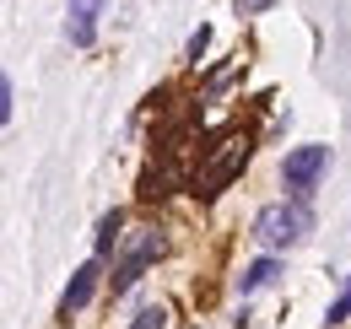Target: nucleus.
Segmentation results:
<instances>
[{"mask_svg":"<svg viewBox=\"0 0 351 329\" xmlns=\"http://www.w3.org/2000/svg\"><path fill=\"white\" fill-rule=\"evenodd\" d=\"M308 232H313L308 200H276V206H265L254 216V243H265V248H292V243H303Z\"/></svg>","mask_w":351,"mask_h":329,"instance_id":"nucleus-1","label":"nucleus"},{"mask_svg":"<svg viewBox=\"0 0 351 329\" xmlns=\"http://www.w3.org/2000/svg\"><path fill=\"white\" fill-rule=\"evenodd\" d=\"M249 151H254V141H249V135H227V141L217 146V157L200 167V178H195V195H200V200H217L221 189H227L238 173H243Z\"/></svg>","mask_w":351,"mask_h":329,"instance_id":"nucleus-2","label":"nucleus"},{"mask_svg":"<svg viewBox=\"0 0 351 329\" xmlns=\"http://www.w3.org/2000/svg\"><path fill=\"white\" fill-rule=\"evenodd\" d=\"M162 248H168V238L157 232V227H146V232H135L130 243H125V254L114 259V276H108V287H114V297H125V291L146 276V265L152 259H162Z\"/></svg>","mask_w":351,"mask_h":329,"instance_id":"nucleus-3","label":"nucleus"},{"mask_svg":"<svg viewBox=\"0 0 351 329\" xmlns=\"http://www.w3.org/2000/svg\"><path fill=\"white\" fill-rule=\"evenodd\" d=\"M324 167H330V146H298V151H287V162H281L287 195H292V200H308V195L319 189Z\"/></svg>","mask_w":351,"mask_h":329,"instance_id":"nucleus-4","label":"nucleus"},{"mask_svg":"<svg viewBox=\"0 0 351 329\" xmlns=\"http://www.w3.org/2000/svg\"><path fill=\"white\" fill-rule=\"evenodd\" d=\"M97 281H103V259H87V265L71 270V287H65V297H60V324H71L92 297H97Z\"/></svg>","mask_w":351,"mask_h":329,"instance_id":"nucleus-5","label":"nucleus"},{"mask_svg":"<svg viewBox=\"0 0 351 329\" xmlns=\"http://www.w3.org/2000/svg\"><path fill=\"white\" fill-rule=\"evenodd\" d=\"M276 281H281V259L265 254V259H254V265H243V276H238V297H254V291L276 287Z\"/></svg>","mask_w":351,"mask_h":329,"instance_id":"nucleus-6","label":"nucleus"},{"mask_svg":"<svg viewBox=\"0 0 351 329\" xmlns=\"http://www.w3.org/2000/svg\"><path fill=\"white\" fill-rule=\"evenodd\" d=\"M65 33H71V43H76V49H87V43L97 38V11H87V5H71Z\"/></svg>","mask_w":351,"mask_h":329,"instance_id":"nucleus-7","label":"nucleus"},{"mask_svg":"<svg viewBox=\"0 0 351 329\" xmlns=\"http://www.w3.org/2000/svg\"><path fill=\"white\" fill-rule=\"evenodd\" d=\"M119 232H125V216H119V210H108V216L97 221V254H92V259H108L114 243H119Z\"/></svg>","mask_w":351,"mask_h":329,"instance_id":"nucleus-8","label":"nucleus"},{"mask_svg":"<svg viewBox=\"0 0 351 329\" xmlns=\"http://www.w3.org/2000/svg\"><path fill=\"white\" fill-rule=\"evenodd\" d=\"M130 329H168V313H162V308H141L130 319Z\"/></svg>","mask_w":351,"mask_h":329,"instance_id":"nucleus-9","label":"nucleus"},{"mask_svg":"<svg viewBox=\"0 0 351 329\" xmlns=\"http://www.w3.org/2000/svg\"><path fill=\"white\" fill-rule=\"evenodd\" d=\"M346 313H351V287L341 291L335 302H330V313H324V324H346Z\"/></svg>","mask_w":351,"mask_h":329,"instance_id":"nucleus-10","label":"nucleus"},{"mask_svg":"<svg viewBox=\"0 0 351 329\" xmlns=\"http://www.w3.org/2000/svg\"><path fill=\"white\" fill-rule=\"evenodd\" d=\"M162 195H168V189H162V173H146V178H141V200H162Z\"/></svg>","mask_w":351,"mask_h":329,"instance_id":"nucleus-11","label":"nucleus"},{"mask_svg":"<svg viewBox=\"0 0 351 329\" xmlns=\"http://www.w3.org/2000/svg\"><path fill=\"white\" fill-rule=\"evenodd\" d=\"M206 43H211V27H200V33L189 38V60H200V54H206Z\"/></svg>","mask_w":351,"mask_h":329,"instance_id":"nucleus-12","label":"nucleus"},{"mask_svg":"<svg viewBox=\"0 0 351 329\" xmlns=\"http://www.w3.org/2000/svg\"><path fill=\"white\" fill-rule=\"evenodd\" d=\"M0 124H11V82L0 76Z\"/></svg>","mask_w":351,"mask_h":329,"instance_id":"nucleus-13","label":"nucleus"},{"mask_svg":"<svg viewBox=\"0 0 351 329\" xmlns=\"http://www.w3.org/2000/svg\"><path fill=\"white\" fill-rule=\"evenodd\" d=\"M260 5H270V0H238V16H249V11H260Z\"/></svg>","mask_w":351,"mask_h":329,"instance_id":"nucleus-14","label":"nucleus"},{"mask_svg":"<svg viewBox=\"0 0 351 329\" xmlns=\"http://www.w3.org/2000/svg\"><path fill=\"white\" fill-rule=\"evenodd\" d=\"M71 5H87V11H103L108 0H71Z\"/></svg>","mask_w":351,"mask_h":329,"instance_id":"nucleus-15","label":"nucleus"}]
</instances>
